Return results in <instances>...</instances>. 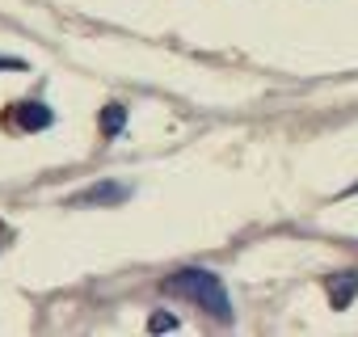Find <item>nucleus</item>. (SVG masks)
Masks as SVG:
<instances>
[{
  "mask_svg": "<svg viewBox=\"0 0 358 337\" xmlns=\"http://www.w3.org/2000/svg\"><path fill=\"white\" fill-rule=\"evenodd\" d=\"M0 122H5L9 131H47L51 122H55V114L47 110V101H34V97H26V101H13L9 110H5V118H0Z\"/></svg>",
  "mask_w": 358,
  "mask_h": 337,
  "instance_id": "f03ea898",
  "label": "nucleus"
},
{
  "mask_svg": "<svg viewBox=\"0 0 358 337\" xmlns=\"http://www.w3.org/2000/svg\"><path fill=\"white\" fill-rule=\"evenodd\" d=\"M148 329H152V333H164V329H177V320H173V316H164V312H156V316L148 320Z\"/></svg>",
  "mask_w": 358,
  "mask_h": 337,
  "instance_id": "423d86ee",
  "label": "nucleus"
},
{
  "mask_svg": "<svg viewBox=\"0 0 358 337\" xmlns=\"http://www.w3.org/2000/svg\"><path fill=\"white\" fill-rule=\"evenodd\" d=\"M164 291L177 295V299H190L194 308H203L207 316L215 320H232V303H228V291L220 282V274L203 270V266H186V270H173L164 278Z\"/></svg>",
  "mask_w": 358,
  "mask_h": 337,
  "instance_id": "f257e3e1",
  "label": "nucleus"
},
{
  "mask_svg": "<svg viewBox=\"0 0 358 337\" xmlns=\"http://www.w3.org/2000/svg\"><path fill=\"white\" fill-rule=\"evenodd\" d=\"M324 287H329V303L341 312V308H350V299L358 295V270H341V274H333Z\"/></svg>",
  "mask_w": 358,
  "mask_h": 337,
  "instance_id": "20e7f679",
  "label": "nucleus"
},
{
  "mask_svg": "<svg viewBox=\"0 0 358 337\" xmlns=\"http://www.w3.org/2000/svg\"><path fill=\"white\" fill-rule=\"evenodd\" d=\"M131 190L122 186V182H106V186H89V190H80L76 199H72V207H114V203H122Z\"/></svg>",
  "mask_w": 358,
  "mask_h": 337,
  "instance_id": "7ed1b4c3",
  "label": "nucleus"
},
{
  "mask_svg": "<svg viewBox=\"0 0 358 337\" xmlns=\"http://www.w3.org/2000/svg\"><path fill=\"white\" fill-rule=\"evenodd\" d=\"M122 127H127V106H118V101H114V106H106V110H101V135H106V139H114Z\"/></svg>",
  "mask_w": 358,
  "mask_h": 337,
  "instance_id": "39448f33",
  "label": "nucleus"
},
{
  "mask_svg": "<svg viewBox=\"0 0 358 337\" xmlns=\"http://www.w3.org/2000/svg\"><path fill=\"white\" fill-rule=\"evenodd\" d=\"M5 68H13V72H22L26 64H22V59H9V55H0V72H5Z\"/></svg>",
  "mask_w": 358,
  "mask_h": 337,
  "instance_id": "0eeeda50",
  "label": "nucleus"
}]
</instances>
